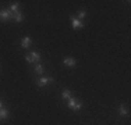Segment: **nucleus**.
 I'll use <instances>...</instances> for the list:
<instances>
[{"label":"nucleus","instance_id":"obj_1","mask_svg":"<svg viewBox=\"0 0 131 125\" xmlns=\"http://www.w3.org/2000/svg\"><path fill=\"white\" fill-rule=\"evenodd\" d=\"M67 106L71 108V110H74V111H77V110H80L81 107H82V103L80 102L78 99H74V97H70L67 100Z\"/></svg>","mask_w":131,"mask_h":125},{"label":"nucleus","instance_id":"obj_2","mask_svg":"<svg viewBox=\"0 0 131 125\" xmlns=\"http://www.w3.org/2000/svg\"><path fill=\"white\" fill-rule=\"evenodd\" d=\"M25 60L27 62H38L40 60V54L38 52H31L25 54Z\"/></svg>","mask_w":131,"mask_h":125},{"label":"nucleus","instance_id":"obj_3","mask_svg":"<svg viewBox=\"0 0 131 125\" xmlns=\"http://www.w3.org/2000/svg\"><path fill=\"white\" fill-rule=\"evenodd\" d=\"M8 20H11L10 10H0V21L2 22H7Z\"/></svg>","mask_w":131,"mask_h":125},{"label":"nucleus","instance_id":"obj_4","mask_svg":"<svg viewBox=\"0 0 131 125\" xmlns=\"http://www.w3.org/2000/svg\"><path fill=\"white\" fill-rule=\"evenodd\" d=\"M71 25H73L74 29H82L84 28V22L77 17H71Z\"/></svg>","mask_w":131,"mask_h":125},{"label":"nucleus","instance_id":"obj_5","mask_svg":"<svg viewBox=\"0 0 131 125\" xmlns=\"http://www.w3.org/2000/svg\"><path fill=\"white\" fill-rule=\"evenodd\" d=\"M49 83H53L52 77H43V78H40V79H38V86H40V88L49 85Z\"/></svg>","mask_w":131,"mask_h":125},{"label":"nucleus","instance_id":"obj_6","mask_svg":"<svg viewBox=\"0 0 131 125\" xmlns=\"http://www.w3.org/2000/svg\"><path fill=\"white\" fill-rule=\"evenodd\" d=\"M11 20H14L15 22H23L24 21V15H23V12H21L20 10L18 11H15L11 14Z\"/></svg>","mask_w":131,"mask_h":125},{"label":"nucleus","instance_id":"obj_7","mask_svg":"<svg viewBox=\"0 0 131 125\" xmlns=\"http://www.w3.org/2000/svg\"><path fill=\"white\" fill-rule=\"evenodd\" d=\"M31 45H32V39H31L29 36L23 38V40H21V47H23V49H27V47H29Z\"/></svg>","mask_w":131,"mask_h":125},{"label":"nucleus","instance_id":"obj_8","mask_svg":"<svg viewBox=\"0 0 131 125\" xmlns=\"http://www.w3.org/2000/svg\"><path fill=\"white\" fill-rule=\"evenodd\" d=\"M63 62H64V65H67V67H75V64H77V61L74 60L73 57H66L63 60Z\"/></svg>","mask_w":131,"mask_h":125},{"label":"nucleus","instance_id":"obj_9","mask_svg":"<svg viewBox=\"0 0 131 125\" xmlns=\"http://www.w3.org/2000/svg\"><path fill=\"white\" fill-rule=\"evenodd\" d=\"M118 112H120V115H123V117H127V115H128V108L121 104L120 107H118Z\"/></svg>","mask_w":131,"mask_h":125},{"label":"nucleus","instance_id":"obj_10","mask_svg":"<svg viewBox=\"0 0 131 125\" xmlns=\"http://www.w3.org/2000/svg\"><path fill=\"white\" fill-rule=\"evenodd\" d=\"M8 115H10V111H8L7 108H2V110H0V118H2V120L8 118Z\"/></svg>","mask_w":131,"mask_h":125},{"label":"nucleus","instance_id":"obj_11","mask_svg":"<svg viewBox=\"0 0 131 125\" xmlns=\"http://www.w3.org/2000/svg\"><path fill=\"white\" fill-rule=\"evenodd\" d=\"M18 8H20V3H18V2H15V3H13V4L10 6V8H8V10H10V12L13 14V12L18 11Z\"/></svg>","mask_w":131,"mask_h":125},{"label":"nucleus","instance_id":"obj_12","mask_svg":"<svg viewBox=\"0 0 131 125\" xmlns=\"http://www.w3.org/2000/svg\"><path fill=\"white\" fill-rule=\"evenodd\" d=\"M61 97H63L64 100H68L71 97V92L68 89H66V90H63V92H61Z\"/></svg>","mask_w":131,"mask_h":125},{"label":"nucleus","instance_id":"obj_13","mask_svg":"<svg viewBox=\"0 0 131 125\" xmlns=\"http://www.w3.org/2000/svg\"><path fill=\"white\" fill-rule=\"evenodd\" d=\"M34 70H35V72H36V74H42L45 68H43V65H42V64H36Z\"/></svg>","mask_w":131,"mask_h":125},{"label":"nucleus","instance_id":"obj_14","mask_svg":"<svg viewBox=\"0 0 131 125\" xmlns=\"http://www.w3.org/2000/svg\"><path fill=\"white\" fill-rule=\"evenodd\" d=\"M85 15H86V12L84 11V10H81V11H78V17H77V18H78V20H82Z\"/></svg>","mask_w":131,"mask_h":125},{"label":"nucleus","instance_id":"obj_15","mask_svg":"<svg viewBox=\"0 0 131 125\" xmlns=\"http://www.w3.org/2000/svg\"><path fill=\"white\" fill-rule=\"evenodd\" d=\"M2 108H3V102L0 100V110H2Z\"/></svg>","mask_w":131,"mask_h":125},{"label":"nucleus","instance_id":"obj_16","mask_svg":"<svg viewBox=\"0 0 131 125\" xmlns=\"http://www.w3.org/2000/svg\"><path fill=\"white\" fill-rule=\"evenodd\" d=\"M0 120H2V118H0Z\"/></svg>","mask_w":131,"mask_h":125}]
</instances>
